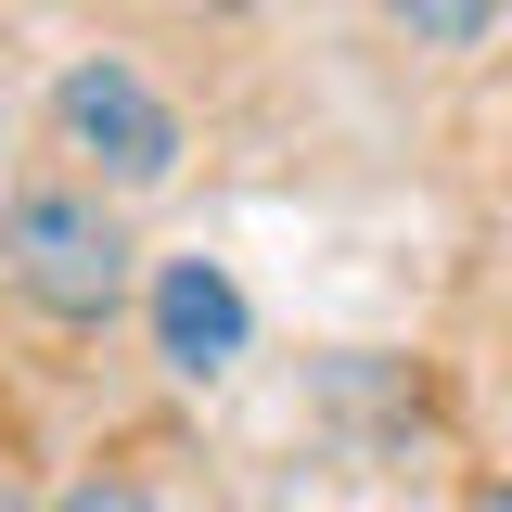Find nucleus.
I'll return each instance as SVG.
<instances>
[{"label": "nucleus", "mask_w": 512, "mask_h": 512, "mask_svg": "<svg viewBox=\"0 0 512 512\" xmlns=\"http://www.w3.org/2000/svg\"><path fill=\"white\" fill-rule=\"evenodd\" d=\"M0 256H13V295H26L39 320H116L128 308V218L103 205V192H77V180L13 192Z\"/></svg>", "instance_id": "f257e3e1"}, {"label": "nucleus", "mask_w": 512, "mask_h": 512, "mask_svg": "<svg viewBox=\"0 0 512 512\" xmlns=\"http://www.w3.org/2000/svg\"><path fill=\"white\" fill-rule=\"evenodd\" d=\"M52 128L103 167V180H128V192H154V180H180V116L141 90V64H116V52H90V64H64V90H52Z\"/></svg>", "instance_id": "f03ea898"}, {"label": "nucleus", "mask_w": 512, "mask_h": 512, "mask_svg": "<svg viewBox=\"0 0 512 512\" xmlns=\"http://www.w3.org/2000/svg\"><path fill=\"white\" fill-rule=\"evenodd\" d=\"M244 333H256V308H244V282H231L218 256H167V269H154V359L180 384H218L244 359Z\"/></svg>", "instance_id": "7ed1b4c3"}, {"label": "nucleus", "mask_w": 512, "mask_h": 512, "mask_svg": "<svg viewBox=\"0 0 512 512\" xmlns=\"http://www.w3.org/2000/svg\"><path fill=\"white\" fill-rule=\"evenodd\" d=\"M384 13H397L423 52H474V39L500 26V0H384Z\"/></svg>", "instance_id": "20e7f679"}, {"label": "nucleus", "mask_w": 512, "mask_h": 512, "mask_svg": "<svg viewBox=\"0 0 512 512\" xmlns=\"http://www.w3.org/2000/svg\"><path fill=\"white\" fill-rule=\"evenodd\" d=\"M52 512H154V500H141V487H116V474H90V487H64Z\"/></svg>", "instance_id": "39448f33"}, {"label": "nucleus", "mask_w": 512, "mask_h": 512, "mask_svg": "<svg viewBox=\"0 0 512 512\" xmlns=\"http://www.w3.org/2000/svg\"><path fill=\"white\" fill-rule=\"evenodd\" d=\"M461 512H512V487H474V500H461Z\"/></svg>", "instance_id": "423d86ee"}, {"label": "nucleus", "mask_w": 512, "mask_h": 512, "mask_svg": "<svg viewBox=\"0 0 512 512\" xmlns=\"http://www.w3.org/2000/svg\"><path fill=\"white\" fill-rule=\"evenodd\" d=\"M205 13H231V0H205Z\"/></svg>", "instance_id": "0eeeda50"}, {"label": "nucleus", "mask_w": 512, "mask_h": 512, "mask_svg": "<svg viewBox=\"0 0 512 512\" xmlns=\"http://www.w3.org/2000/svg\"><path fill=\"white\" fill-rule=\"evenodd\" d=\"M0 512H13V500H0Z\"/></svg>", "instance_id": "6e6552de"}]
</instances>
